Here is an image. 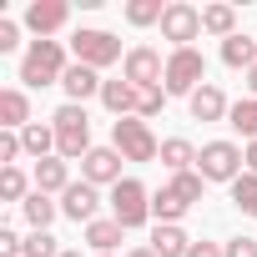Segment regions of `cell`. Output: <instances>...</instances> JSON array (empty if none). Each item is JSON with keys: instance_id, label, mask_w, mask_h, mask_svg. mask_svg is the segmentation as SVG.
<instances>
[{"instance_id": "15", "label": "cell", "mask_w": 257, "mask_h": 257, "mask_svg": "<svg viewBox=\"0 0 257 257\" xmlns=\"http://www.w3.org/2000/svg\"><path fill=\"white\" fill-rule=\"evenodd\" d=\"M157 257H187L192 252V237L177 227V222H157V232H152V242H147Z\"/></svg>"}, {"instance_id": "40", "label": "cell", "mask_w": 257, "mask_h": 257, "mask_svg": "<svg viewBox=\"0 0 257 257\" xmlns=\"http://www.w3.org/2000/svg\"><path fill=\"white\" fill-rule=\"evenodd\" d=\"M61 257H81V252H71V247H66V252H61Z\"/></svg>"}, {"instance_id": "3", "label": "cell", "mask_w": 257, "mask_h": 257, "mask_svg": "<svg viewBox=\"0 0 257 257\" xmlns=\"http://www.w3.org/2000/svg\"><path fill=\"white\" fill-rule=\"evenodd\" d=\"M111 147H116L126 162H157V157H162V142L152 137V126H147L142 116L111 121Z\"/></svg>"}, {"instance_id": "27", "label": "cell", "mask_w": 257, "mask_h": 257, "mask_svg": "<svg viewBox=\"0 0 257 257\" xmlns=\"http://www.w3.org/2000/svg\"><path fill=\"white\" fill-rule=\"evenodd\" d=\"M162 16H167L162 0H126V21L132 26H162Z\"/></svg>"}, {"instance_id": "31", "label": "cell", "mask_w": 257, "mask_h": 257, "mask_svg": "<svg viewBox=\"0 0 257 257\" xmlns=\"http://www.w3.org/2000/svg\"><path fill=\"white\" fill-rule=\"evenodd\" d=\"M0 197H6V202H26V172H21V167H6V172H0Z\"/></svg>"}, {"instance_id": "12", "label": "cell", "mask_w": 257, "mask_h": 257, "mask_svg": "<svg viewBox=\"0 0 257 257\" xmlns=\"http://www.w3.org/2000/svg\"><path fill=\"white\" fill-rule=\"evenodd\" d=\"M96 207H101V192L91 187V182H71L66 192H61V217H71V222H96Z\"/></svg>"}, {"instance_id": "13", "label": "cell", "mask_w": 257, "mask_h": 257, "mask_svg": "<svg viewBox=\"0 0 257 257\" xmlns=\"http://www.w3.org/2000/svg\"><path fill=\"white\" fill-rule=\"evenodd\" d=\"M101 86H106V81H101V71H91V66H81V61L61 76V91H66L76 106H86V96H101Z\"/></svg>"}, {"instance_id": "16", "label": "cell", "mask_w": 257, "mask_h": 257, "mask_svg": "<svg viewBox=\"0 0 257 257\" xmlns=\"http://www.w3.org/2000/svg\"><path fill=\"white\" fill-rule=\"evenodd\" d=\"M187 106H192V116H197V121H227V111H232V106H227V96H222L212 81H207L202 91H192V101H187Z\"/></svg>"}, {"instance_id": "26", "label": "cell", "mask_w": 257, "mask_h": 257, "mask_svg": "<svg viewBox=\"0 0 257 257\" xmlns=\"http://www.w3.org/2000/svg\"><path fill=\"white\" fill-rule=\"evenodd\" d=\"M227 126H232V132H242L247 142H257V96L237 101V106L227 111Z\"/></svg>"}, {"instance_id": "37", "label": "cell", "mask_w": 257, "mask_h": 257, "mask_svg": "<svg viewBox=\"0 0 257 257\" xmlns=\"http://www.w3.org/2000/svg\"><path fill=\"white\" fill-rule=\"evenodd\" d=\"M242 167L257 177V142H247V152H242Z\"/></svg>"}, {"instance_id": "32", "label": "cell", "mask_w": 257, "mask_h": 257, "mask_svg": "<svg viewBox=\"0 0 257 257\" xmlns=\"http://www.w3.org/2000/svg\"><path fill=\"white\" fill-rule=\"evenodd\" d=\"M66 247H56V237L51 232H31L26 237V257H61Z\"/></svg>"}, {"instance_id": "33", "label": "cell", "mask_w": 257, "mask_h": 257, "mask_svg": "<svg viewBox=\"0 0 257 257\" xmlns=\"http://www.w3.org/2000/svg\"><path fill=\"white\" fill-rule=\"evenodd\" d=\"M26 147H21V132H0V172L6 167H16V157H21Z\"/></svg>"}, {"instance_id": "9", "label": "cell", "mask_w": 257, "mask_h": 257, "mask_svg": "<svg viewBox=\"0 0 257 257\" xmlns=\"http://www.w3.org/2000/svg\"><path fill=\"white\" fill-rule=\"evenodd\" d=\"M162 36L172 41V51H187V46L202 36V11L187 6V0H172L167 16H162Z\"/></svg>"}, {"instance_id": "35", "label": "cell", "mask_w": 257, "mask_h": 257, "mask_svg": "<svg viewBox=\"0 0 257 257\" xmlns=\"http://www.w3.org/2000/svg\"><path fill=\"white\" fill-rule=\"evenodd\" d=\"M21 46V26L16 21H0V51H16Z\"/></svg>"}, {"instance_id": "30", "label": "cell", "mask_w": 257, "mask_h": 257, "mask_svg": "<svg viewBox=\"0 0 257 257\" xmlns=\"http://www.w3.org/2000/svg\"><path fill=\"white\" fill-rule=\"evenodd\" d=\"M162 106H167V86H147V91L137 96V116H142V121L162 116Z\"/></svg>"}, {"instance_id": "21", "label": "cell", "mask_w": 257, "mask_h": 257, "mask_svg": "<svg viewBox=\"0 0 257 257\" xmlns=\"http://www.w3.org/2000/svg\"><path fill=\"white\" fill-rule=\"evenodd\" d=\"M202 31L217 36V41H232V36H237V11H232V6H207V11H202Z\"/></svg>"}, {"instance_id": "39", "label": "cell", "mask_w": 257, "mask_h": 257, "mask_svg": "<svg viewBox=\"0 0 257 257\" xmlns=\"http://www.w3.org/2000/svg\"><path fill=\"white\" fill-rule=\"evenodd\" d=\"M247 91H252V96H257V66H252V71H247Z\"/></svg>"}, {"instance_id": "29", "label": "cell", "mask_w": 257, "mask_h": 257, "mask_svg": "<svg viewBox=\"0 0 257 257\" xmlns=\"http://www.w3.org/2000/svg\"><path fill=\"white\" fill-rule=\"evenodd\" d=\"M167 187H172L187 207H197V202H202V172H182V177H172Z\"/></svg>"}, {"instance_id": "34", "label": "cell", "mask_w": 257, "mask_h": 257, "mask_svg": "<svg viewBox=\"0 0 257 257\" xmlns=\"http://www.w3.org/2000/svg\"><path fill=\"white\" fill-rule=\"evenodd\" d=\"M227 257H257V237H232L227 242Z\"/></svg>"}, {"instance_id": "24", "label": "cell", "mask_w": 257, "mask_h": 257, "mask_svg": "<svg viewBox=\"0 0 257 257\" xmlns=\"http://www.w3.org/2000/svg\"><path fill=\"white\" fill-rule=\"evenodd\" d=\"M21 147H26L31 157H41V162H46V157L56 152V126H41V121H31L26 132H21Z\"/></svg>"}, {"instance_id": "4", "label": "cell", "mask_w": 257, "mask_h": 257, "mask_svg": "<svg viewBox=\"0 0 257 257\" xmlns=\"http://www.w3.org/2000/svg\"><path fill=\"white\" fill-rule=\"evenodd\" d=\"M167 96H187L192 101V91H202L207 86V56L197 51V46H187V51H172L167 56Z\"/></svg>"}, {"instance_id": "18", "label": "cell", "mask_w": 257, "mask_h": 257, "mask_svg": "<svg viewBox=\"0 0 257 257\" xmlns=\"http://www.w3.org/2000/svg\"><path fill=\"white\" fill-rule=\"evenodd\" d=\"M71 187V167H66V157H46V162H36V192H66Z\"/></svg>"}, {"instance_id": "5", "label": "cell", "mask_w": 257, "mask_h": 257, "mask_svg": "<svg viewBox=\"0 0 257 257\" xmlns=\"http://www.w3.org/2000/svg\"><path fill=\"white\" fill-rule=\"evenodd\" d=\"M111 217L132 232V227H147L152 222V192L137 182V177H121L116 187H111Z\"/></svg>"}, {"instance_id": "1", "label": "cell", "mask_w": 257, "mask_h": 257, "mask_svg": "<svg viewBox=\"0 0 257 257\" xmlns=\"http://www.w3.org/2000/svg\"><path fill=\"white\" fill-rule=\"evenodd\" d=\"M66 71H71V66H66V46H61V41H31V51L21 56V81H26L31 91L61 86Z\"/></svg>"}, {"instance_id": "20", "label": "cell", "mask_w": 257, "mask_h": 257, "mask_svg": "<svg viewBox=\"0 0 257 257\" xmlns=\"http://www.w3.org/2000/svg\"><path fill=\"white\" fill-rule=\"evenodd\" d=\"M192 162H197V147H192L187 137H172V142H162V167H167L172 177L192 172Z\"/></svg>"}, {"instance_id": "17", "label": "cell", "mask_w": 257, "mask_h": 257, "mask_svg": "<svg viewBox=\"0 0 257 257\" xmlns=\"http://www.w3.org/2000/svg\"><path fill=\"white\" fill-rule=\"evenodd\" d=\"M0 126H6V132H26V126H31L26 91H0Z\"/></svg>"}, {"instance_id": "25", "label": "cell", "mask_w": 257, "mask_h": 257, "mask_svg": "<svg viewBox=\"0 0 257 257\" xmlns=\"http://www.w3.org/2000/svg\"><path fill=\"white\" fill-rule=\"evenodd\" d=\"M187 212H192V207H187V202H182V197H177L172 187L152 192V217H157V222H182Z\"/></svg>"}, {"instance_id": "36", "label": "cell", "mask_w": 257, "mask_h": 257, "mask_svg": "<svg viewBox=\"0 0 257 257\" xmlns=\"http://www.w3.org/2000/svg\"><path fill=\"white\" fill-rule=\"evenodd\" d=\"M187 257H227V247H217V242H192Z\"/></svg>"}, {"instance_id": "23", "label": "cell", "mask_w": 257, "mask_h": 257, "mask_svg": "<svg viewBox=\"0 0 257 257\" xmlns=\"http://www.w3.org/2000/svg\"><path fill=\"white\" fill-rule=\"evenodd\" d=\"M222 61H227L232 71H252V66H257V41H247V36L222 41Z\"/></svg>"}, {"instance_id": "2", "label": "cell", "mask_w": 257, "mask_h": 257, "mask_svg": "<svg viewBox=\"0 0 257 257\" xmlns=\"http://www.w3.org/2000/svg\"><path fill=\"white\" fill-rule=\"evenodd\" d=\"M51 126H56V157L86 162V152H91V116H86V106L66 101V106L51 116Z\"/></svg>"}, {"instance_id": "28", "label": "cell", "mask_w": 257, "mask_h": 257, "mask_svg": "<svg viewBox=\"0 0 257 257\" xmlns=\"http://www.w3.org/2000/svg\"><path fill=\"white\" fill-rule=\"evenodd\" d=\"M232 207L247 212V217H257V177H252V172H242V177L232 182Z\"/></svg>"}, {"instance_id": "11", "label": "cell", "mask_w": 257, "mask_h": 257, "mask_svg": "<svg viewBox=\"0 0 257 257\" xmlns=\"http://www.w3.org/2000/svg\"><path fill=\"white\" fill-rule=\"evenodd\" d=\"M66 21H71V6H66V0H31V6H26V26H31L41 41H51Z\"/></svg>"}, {"instance_id": "10", "label": "cell", "mask_w": 257, "mask_h": 257, "mask_svg": "<svg viewBox=\"0 0 257 257\" xmlns=\"http://www.w3.org/2000/svg\"><path fill=\"white\" fill-rule=\"evenodd\" d=\"M121 152L116 147H91L86 152V162H81V182H91V187H116L121 182Z\"/></svg>"}, {"instance_id": "19", "label": "cell", "mask_w": 257, "mask_h": 257, "mask_svg": "<svg viewBox=\"0 0 257 257\" xmlns=\"http://www.w3.org/2000/svg\"><path fill=\"white\" fill-rule=\"evenodd\" d=\"M121 232H126V227H121L116 217H96V222L86 227V242L96 247V257H111V252H116V242H121Z\"/></svg>"}, {"instance_id": "22", "label": "cell", "mask_w": 257, "mask_h": 257, "mask_svg": "<svg viewBox=\"0 0 257 257\" xmlns=\"http://www.w3.org/2000/svg\"><path fill=\"white\" fill-rule=\"evenodd\" d=\"M21 212H26V222H31L36 232H46V227L56 222V212H61V202H51L46 192H31V197L21 202Z\"/></svg>"}, {"instance_id": "8", "label": "cell", "mask_w": 257, "mask_h": 257, "mask_svg": "<svg viewBox=\"0 0 257 257\" xmlns=\"http://www.w3.org/2000/svg\"><path fill=\"white\" fill-rule=\"evenodd\" d=\"M121 76L132 81L137 91H147V86H162V81H167V61H162V51H152V46H132L126 61H121Z\"/></svg>"}, {"instance_id": "14", "label": "cell", "mask_w": 257, "mask_h": 257, "mask_svg": "<svg viewBox=\"0 0 257 257\" xmlns=\"http://www.w3.org/2000/svg\"><path fill=\"white\" fill-rule=\"evenodd\" d=\"M137 96H142V91H137L132 81H126V76H121V81H106V86H101V106H106V111H111L116 121H121V116H137Z\"/></svg>"}, {"instance_id": "6", "label": "cell", "mask_w": 257, "mask_h": 257, "mask_svg": "<svg viewBox=\"0 0 257 257\" xmlns=\"http://www.w3.org/2000/svg\"><path fill=\"white\" fill-rule=\"evenodd\" d=\"M71 51H76V61L91 66V71H106L111 61H126V56H121V41H116L111 31H91V26L71 36Z\"/></svg>"}, {"instance_id": "38", "label": "cell", "mask_w": 257, "mask_h": 257, "mask_svg": "<svg viewBox=\"0 0 257 257\" xmlns=\"http://www.w3.org/2000/svg\"><path fill=\"white\" fill-rule=\"evenodd\" d=\"M126 257H157L152 247H132V252H126Z\"/></svg>"}, {"instance_id": "7", "label": "cell", "mask_w": 257, "mask_h": 257, "mask_svg": "<svg viewBox=\"0 0 257 257\" xmlns=\"http://www.w3.org/2000/svg\"><path fill=\"white\" fill-rule=\"evenodd\" d=\"M197 172H202V182H237L242 177V152L232 147V142H207L202 152H197Z\"/></svg>"}]
</instances>
